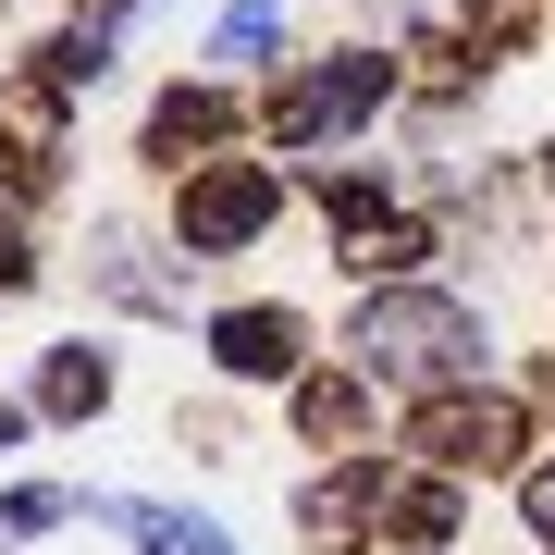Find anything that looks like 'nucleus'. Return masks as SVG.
<instances>
[{
    "label": "nucleus",
    "instance_id": "f257e3e1",
    "mask_svg": "<svg viewBox=\"0 0 555 555\" xmlns=\"http://www.w3.org/2000/svg\"><path fill=\"white\" fill-rule=\"evenodd\" d=\"M358 358L371 371H408V383H469L481 371V321L456 297H371L358 309Z\"/></svg>",
    "mask_w": 555,
    "mask_h": 555
},
{
    "label": "nucleus",
    "instance_id": "f03ea898",
    "mask_svg": "<svg viewBox=\"0 0 555 555\" xmlns=\"http://www.w3.org/2000/svg\"><path fill=\"white\" fill-rule=\"evenodd\" d=\"M272 160H222V173H198L185 185V247H247L259 222H272Z\"/></svg>",
    "mask_w": 555,
    "mask_h": 555
},
{
    "label": "nucleus",
    "instance_id": "7ed1b4c3",
    "mask_svg": "<svg viewBox=\"0 0 555 555\" xmlns=\"http://www.w3.org/2000/svg\"><path fill=\"white\" fill-rule=\"evenodd\" d=\"M371 100H383V62H371V50H346L334 75H309V87H297V100H284L272 124H284V137H334V124H358Z\"/></svg>",
    "mask_w": 555,
    "mask_h": 555
},
{
    "label": "nucleus",
    "instance_id": "20e7f679",
    "mask_svg": "<svg viewBox=\"0 0 555 555\" xmlns=\"http://www.w3.org/2000/svg\"><path fill=\"white\" fill-rule=\"evenodd\" d=\"M210 346H222V371H247V383H284V371H297V321H284V309H222Z\"/></svg>",
    "mask_w": 555,
    "mask_h": 555
},
{
    "label": "nucleus",
    "instance_id": "39448f33",
    "mask_svg": "<svg viewBox=\"0 0 555 555\" xmlns=\"http://www.w3.org/2000/svg\"><path fill=\"white\" fill-rule=\"evenodd\" d=\"M408 444H420V456H456V469H481V456H506V444H518V420L456 396V408H420V433H408Z\"/></svg>",
    "mask_w": 555,
    "mask_h": 555
},
{
    "label": "nucleus",
    "instance_id": "423d86ee",
    "mask_svg": "<svg viewBox=\"0 0 555 555\" xmlns=\"http://www.w3.org/2000/svg\"><path fill=\"white\" fill-rule=\"evenodd\" d=\"M112 518H124L149 555H222V531H210V518H173V506H112Z\"/></svg>",
    "mask_w": 555,
    "mask_h": 555
},
{
    "label": "nucleus",
    "instance_id": "0eeeda50",
    "mask_svg": "<svg viewBox=\"0 0 555 555\" xmlns=\"http://www.w3.org/2000/svg\"><path fill=\"white\" fill-rule=\"evenodd\" d=\"M38 396H50L62 420H75V408H100V396H112V371H100V358H87V346H62V358H50V383H38Z\"/></svg>",
    "mask_w": 555,
    "mask_h": 555
},
{
    "label": "nucleus",
    "instance_id": "6e6552de",
    "mask_svg": "<svg viewBox=\"0 0 555 555\" xmlns=\"http://www.w3.org/2000/svg\"><path fill=\"white\" fill-rule=\"evenodd\" d=\"M222 137V100L198 87V100H160V124H149V149H210Z\"/></svg>",
    "mask_w": 555,
    "mask_h": 555
},
{
    "label": "nucleus",
    "instance_id": "1a4fd4ad",
    "mask_svg": "<svg viewBox=\"0 0 555 555\" xmlns=\"http://www.w3.org/2000/svg\"><path fill=\"white\" fill-rule=\"evenodd\" d=\"M284 38V0H235V13H222V62H259Z\"/></svg>",
    "mask_w": 555,
    "mask_h": 555
},
{
    "label": "nucleus",
    "instance_id": "9d476101",
    "mask_svg": "<svg viewBox=\"0 0 555 555\" xmlns=\"http://www.w3.org/2000/svg\"><path fill=\"white\" fill-rule=\"evenodd\" d=\"M531 518H543V531H555V469H531Z\"/></svg>",
    "mask_w": 555,
    "mask_h": 555
},
{
    "label": "nucleus",
    "instance_id": "9b49d317",
    "mask_svg": "<svg viewBox=\"0 0 555 555\" xmlns=\"http://www.w3.org/2000/svg\"><path fill=\"white\" fill-rule=\"evenodd\" d=\"M0 444H13V408H0Z\"/></svg>",
    "mask_w": 555,
    "mask_h": 555
}]
</instances>
